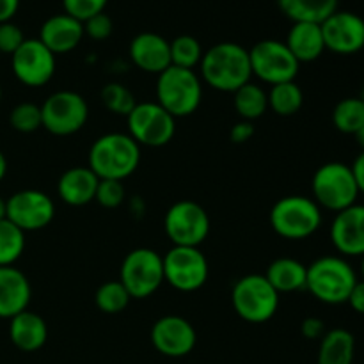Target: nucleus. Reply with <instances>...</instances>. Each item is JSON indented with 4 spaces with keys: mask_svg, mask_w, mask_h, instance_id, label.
I'll use <instances>...</instances> for the list:
<instances>
[{
    "mask_svg": "<svg viewBox=\"0 0 364 364\" xmlns=\"http://www.w3.org/2000/svg\"><path fill=\"white\" fill-rule=\"evenodd\" d=\"M199 68L203 80L223 92H235L252 78L249 50L233 41L217 43L206 50Z\"/></svg>",
    "mask_w": 364,
    "mask_h": 364,
    "instance_id": "obj_1",
    "label": "nucleus"
},
{
    "mask_svg": "<svg viewBox=\"0 0 364 364\" xmlns=\"http://www.w3.org/2000/svg\"><path fill=\"white\" fill-rule=\"evenodd\" d=\"M141 146L128 134H105L89 149V169L100 180L123 181L139 169Z\"/></svg>",
    "mask_w": 364,
    "mask_h": 364,
    "instance_id": "obj_2",
    "label": "nucleus"
},
{
    "mask_svg": "<svg viewBox=\"0 0 364 364\" xmlns=\"http://www.w3.org/2000/svg\"><path fill=\"white\" fill-rule=\"evenodd\" d=\"M358 283L354 269L340 256H323L308 267L306 288L323 304H343Z\"/></svg>",
    "mask_w": 364,
    "mask_h": 364,
    "instance_id": "obj_3",
    "label": "nucleus"
},
{
    "mask_svg": "<svg viewBox=\"0 0 364 364\" xmlns=\"http://www.w3.org/2000/svg\"><path fill=\"white\" fill-rule=\"evenodd\" d=\"M203 100L201 78L194 70L169 66L156 80V103L173 117L192 116Z\"/></svg>",
    "mask_w": 364,
    "mask_h": 364,
    "instance_id": "obj_4",
    "label": "nucleus"
},
{
    "mask_svg": "<svg viewBox=\"0 0 364 364\" xmlns=\"http://www.w3.org/2000/svg\"><path fill=\"white\" fill-rule=\"evenodd\" d=\"M270 226L287 240H304L322 226V210L306 196H287L270 210Z\"/></svg>",
    "mask_w": 364,
    "mask_h": 364,
    "instance_id": "obj_5",
    "label": "nucleus"
},
{
    "mask_svg": "<svg viewBox=\"0 0 364 364\" xmlns=\"http://www.w3.org/2000/svg\"><path fill=\"white\" fill-rule=\"evenodd\" d=\"M311 191L315 198L313 201L320 208L336 213L355 205L359 198L352 167L343 162H327L320 166L313 174Z\"/></svg>",
    "mask_w": 364,
    "mask_h": 364,
    "instance_id": "obj_6",
    "label": "nucleus"
},
{
    "mask_svg": "<svg viewBox=\"0 0 364 364\" xmlns=\"http://www.w3.org/2000/svg\"><path fill=\"white\" fill-rule=\"evenodd\" d=\"M231 304L237 315L249 323H265L279 309V294L262 274L238 279L231 290Z\"/></svg>",
    "mask_w": 364,
    "mask_h": 364,
    "instance_id": "obj_7",
    "label": "nucleus"
},
{
    "mask_svg": "<svg viewBox=\"0 0 364 364\" xmlns=\"http://www.w3.org/2000/svg\"><path fill=\"white\" fill-rule=\"evenodd\" d=\"M119 281L132 299L151 297L166 281L162 256L148 247L134 249L121 263Z\"/></svg>",
    "mask_w": 364,
    "mask_h": 364,
    "instance_id": "obj_8",
    "label": "nucleus"
},
{
    "mask_svg": "<svg viewBox=\"0 0 364 364\" xmlns=\"http://www.w3.org/2000/svg\"><path fill=\"white\" fill-rule=\"evenodd\" d=\"M128 135L139 146L162 148L173 141L176 134V117L171 116L156 102H142L127 116Z\"/></svg>",
    "mask_w": 364,
    "mask_h": 364,
    "instance_id": "obj_9",
    "label": "nucleus"
},
{
    "mask_svg": "<svg viewBox=\"0 0 364 364\" xmlns=\"http://www.w3.org/2000/svg\"><path fill=\"white\" fill-rule=\"evenodd\" d=\"M89 117V105L75 91H57L41 105L43 128L57 137H66L80 132Z\"/></svg>",
    "mask_w": 364,
    "mask_h": 364,
    "instance_id": "obj_10",
    "label": "nucleus"
},
{
    "mask_svg": "<svg viewBox=\"0 0 364 364\" xmlns=\"http://www.w3.org/2000/svg\"><path fill=\"white\" fill-rule=\"evenodd\" d=\"M164 259V279L178 291H196L208 281V259L199 247L173 245Z\"/></svg>",
    "mask_w": 364,
    "mask_h": 364,
    "instance_id": "obj_11",
    "label": "nucleus"
},
{
    "mask_svg": "<svg viewBox=\"0 0 364 364\" xmlns=\"http://www.w3.org/2000/svg\"><path fill=\"white\" fill-rule=\"evenodd\" d=\"M249 59L252 75L270 85L295 80L301 66L288 46L277 39H263L256 43L249 50Z\"/></svg>",
    "mask_w": 364,
    "mask_h": 364,
    "instance_id": "obj_12",
    "label": "nucleus"
},
{
    "mask_svg": "<svg viewBox=\"0 0 364 364\" xmlns=\"http://www.w3.org/2000/svg\"><path fill=\"white\" fill-rule=\"evenodd\" d=\"M164 228L173 245L199 247L210 233V217L196 201H178L167 210Z\"/></svg>",
    "mask_w": 364,
    "mask_h": 364,
    "instance_id": "obj_13",
    "label": "nucleus"
},
{
    "mask_svg": "<svg viewBox=\"0 0 364 364\" xmlns=\"http://www.w3.org/2000/svg\"><path fill=\"white\" fill-rule=\"evenodd\" d=\"M11 68L18 80L27 87H41L55 73V55L39 39H25L11 55Z\"/></svg>",
    "mask_w": 364,
    "mask_h": 364,
    "instance_id": "obj_14",
    "label": "nucleus"
},
{
    "mask_svg": "<svg viewBox=\"0 0 364 364\" xmlns=\"http://www.w3.org/2000/svg\"><path fill=\"white\" fill-rule=\"evenodd\" d=\"M55 217L52 198L41 191L27 188L7 199V220L20 228L23 233L38 231L48 226Z\"/></svg>",
    "mask_w": 364,
    "mask_h": 364,
    "instance_id": "obj_15",
    "label": "nucleus"
},
{
    "mask_svg": "<svg viewBox=\"0 0 364 364\" xmlns=\"http://www.w3.org/2000/svg\"><path fill=\"white\" fill-rule=\"evenodd\" d=\"M326 50L352 55L364 48V20L350 11H336L320 23Z\"/></svg>",
    "mask_w": 364,
    "mask_h": 364,
    "instance_id": "obj_16",
    "label": "nucleus"
},
{
    "mask_svg": "<svg viewBox=\"0 0 364 364\" xmlns=\"http://www.w3.org/2000/svg\"><path fill=\"white\" fill-rule=\"evenodd\" d=\"M151 343L166 358H185L194 350L198 334L188 320L167 315L153 323Z\"/></svg>",
    "mask_w": 364,
    "mask_h": 364,
    "instance_id": "obj_17",
    "label": "nucleus"
},
{
    "mask_svg": "<svg viewBox=\"0 0 364 364\" xmlns=\"http://www.w3.org/2000/svg\"><path fill=\"white\" fill-rule=\"evenodd\" d=\"M331 242L345 256H364V205H352L336 213Z\"/></svg>",
    "mask_w": 364,
    "mask_h": 364,
    "instance_id": "obj_18",
    "label": "nucleus"
},
{
    "mask_svg": "<svg viewBox=\"0 0 364 364\" xmlns=\"http://www.w3.org/2000/svg\"><path fill=\"white\" fill-rule=\"evenodd\" d=\"M130 59L139 70L160 75L171 66L169 41L155 32H141L130 43Z\"/></svg>",
    "mask_w": 364,
    "mask_h": 364,
    "instance_id": "obj_19",
    "label": "nucleus"
},
{
    "mask_svg": "<svg viewBox=\"0 0 364 364\" xmlns=\"http://www.w3.org/2000/svg\"><path fill=\"white\" fill-rule=\"evenodd\" d=\"M84 36V23L63 13L50 16L41 25L38 39L53 55H59V53H68L77 48Z\"/></svg>",
    "mask_w": 364,
    "mask_h": 364,
    "instance_id": "obj_20",
    "label": "nucleus"
},
{
    "mask_svg": "<svg viewBox=\"0 0 364 364\" xmlns=\"http://www.w3.org/2000/svg\"><path fill=\"white\" fill-rule=\"evenodd\" d=\"M32 288L27 276L14 267H0V318H13L28 309Z\"/></svg>",
    "mask_w": 364,
    "mask_h": 364,
    "instance_id": "obj_21",
    "label": "nucleus"
},
{
    "mask_svg": "<svg viewBox=\"0 0 364 364\" xmlns=\"http://www.w3.org/2000/svg\"><path fill=\"white\" fill-rule=\"evenodd\" d=\"M9 338L11 343L21 352H38L45 347L48 340V327L43 316L34 311L18 313L11 318L9 323Z\"/></svg>",
    "mask_w": 364,
    "mask_h": 364,
    "instance_id": "obj_22",
    "label": "nucleus"
},
{
    "mask_svg": "<svg viewBox=\"0 0 364 364\" xmlns=\"http://www.w3.org/2000/svg\"><path fill=\"white\" fill-rule=\"evenodd\" d=\"M100 178L89 167H71L60 176L57 194L66 205L85 206L95 201Z\"/></svg>",
    "mask_w": 364,
    "mask_h": 364,
    "instance_id": "obj_23",
    "label": "nucleus"
},
{
    "mask_svg": "<svg viewBox=\"0 0 364 364\" xmlns=\"http://www.w3.org/2000/svg\"><path fill=\"white\" fill-rule=\"evenodd\" d=\"M284 45L288 46L291 55L299 60V64L313 63L326 50L322 27H320V23H308V21L294 23L288 32Z\"/></svg>",
    "mask_w": 364,
    "mask_h": 364,
    "instance_id": "obj_24",
    "label": "nucleus"
},
{
    "mask_svg": "<svg viewBox=\"0 0 364 364\" xmlns=\"http://www.w3.org/2000/svg\"><path fill=\"white\" fill-rule=\"evenodd\" d=\"M308 267L294 258H277L267 269L265 277L277 294H291L304 290Z\"/></svg>",
    "mask_w": 364,
    "mask_h": 364,
    "instance_id": "obj_25",
    "label": "nucleus"
},
{
    "mask_svg": "<svg viewBox=\"0 0 364 364\" xmlns=\"http://www.w3.org/2000/svg\"><path fill=\"white\" fill-rule=\"evenodd\" d=\"M354 354V334L347 329H331L320 340L316 364H352Z\"/></svg>",
    "mask_w": 364,
    "mask_h": 364,
    "instance_id": "obj_26",
    "label": "nucleus"
},
{
    "mask_svg": "<svg viewBox=\"0 0 364 364\" xmlns=\"http://www.w3.org/2000/svg\"><path fill=\"white\" fill-rule=\"evenodd\" d=\"M340 0H277L281 13L294 23H322L338 11Z\"/></svg>",
    "mask_w": 364,
    "mask_h": 364,
    "instance_id": "obj_27",
    "label": "nucleus"
},
{
    "mask_svg": "<svg viewBox=\"0 0 364 364\" xmlns=\"http://www.w3.org/2000/svg\"><path fill=\"white\" fill-rule=\"evenodd\" d=\"M233 107L244 121H256L269 110V96L258 84L247 82L233 92Z\"/></svg>",
    "mask_w": 364,
    "mask_h": 364,
    "instance_id": "obj_28",
    "label": "nucleus"
},
{
    "mask_svg": "<svg viewBox=\"0 0 364 364\" xmlns=\"http://www.w3.org/2000/svg\"><path fill=\"white\" fill-rule=\"evenodd\" d=\"M267 96H269V109L281 117L295 116L304 103V92L295 84V80L270 85Z\"/></svg>",
    "mask_w": 364,
    "mask_h": 364,
    "instance_id": "obj_29",
    "label": "nucleus"
},
{
    "mask_svg": "<svg viewBox=\"0 0 364 364\" xmlns=\"http://www.w3.org/2000/svg\"><path fill=\"white\" fill-rule=\"evenodd\" d=\"M333 123L341 134L355 135L364 124V102L363 98H343L333 110Z\"/></svg>",
    "mask_w": 364,
    "mask_h": 364,
    "instance_id": "obj_30",
    "label": "nucleus"
},
{
    "mask_svg": "<svg viewBox=\"0 0 364 364\" xmlns=\"http://www.w3.org/2000/svg\"><path fill=\"white\" fill-rule=\"evenodd\" d=\"M171 48V66L185 68V70H194L201 64L203 46L194 36H178L173 41H169Z\"/></svg>",
    "mask_w": 364,
    "mask_h": 364,
    "instance_id": "obj_31",
    "label": "nucleus"
},
{
    "mask_svg": "<svg viewBox=\"0 0 364 364\" xmlns=\"http://www.w3.org/2000/svg\"><path fill=\"white\" fill-rule=\"evenodd\" d=\"M25 251V233L11 220H0V267H13Z\"/></svg>",
    "mask_w": 364,
    "mask_h": 364,
    "instance_id": "obj_32",
    "label": "nucleus"
},
{
    "mask_svg": "<svg viewBox=\"0 0 364 364\" xmlns=\"http://www.w3.org/2000/svg\"><path fill=\"white\" fill-rule=\"evenodd\" d=\"M132 297L127 291V288L121 284V281H107L96 290L95 302L98 309L105 315H117L124 311L130 304Z\"/></svg>",
    "mask_w": 364,
    "mask_h": 364,
    "instance_id": "obj_33",
    "label": "nucleus"
},
{
    "mask_svg": "<svg viewBox=\"0 0 364 364\" xmlns=\"http://www.w3.org/2000/svg\"><path fill=\"white\" fill-rule=\"evenodd\" d=\"M102 102L107 110L124 117H127L128 114L134 110V107L137 105L134 92L128 87H124V85L116 84V82L107 84L105 87L102 89Z\"/></svg>",
    "mask_w": 364,
    "mask_h": 364,
    "instance_id": "obj_34",
    "label": "nucleus"
},
{
    "mask_svg": "<svg viewBox=\"0 0 364 364\" xmlns=\"http://www.w3.org/2000/svg\"><path fill=\"white\" fill-rule=\"evenodd\" d=\"M9 123L11 127L16 132H20V134H32V132L39 130V128H43L41 107L31 102L18 103V105L11 110Z\"/></svg>",
    "mask_w": 364,
    "mask_h": 364,
    "instance_id": "obj_35",
    "label": "nucleus"
},
{
    "mask_svg": "<svg viewBox=\"0 0 364 364\" xmlns=\"http://www.w3.org/2000/svg\"><path fill=\"white\" fill-rule=\"evenodd\" d=\"M124 196H127V188H124L123 181L100 180L95 199L103 206V208L112 210L123 205Z\"/></svg>",
    "mask_w": 364,
    "mask_h": 364,
    "instance_id": "obj_36",
    "label": "nucleus"
},
{
    "mask_svg": "<svg viewBox=\"0 0 364 364\" xmlns=\"http://www.w3.org/2000/svg\"><path fill=\"white\" fill-rule=\"evenodd\" d=\"M107 2L109 0H63V7L64 13L84 23L96 14L105 13Z\"/></svg>",
    "mask_w": 364,
    "mask_h": 364,
    "instance_id": "obj_37",
    "label": "nucleus"
},
{
    "mask_svg": "<svg viewBox=\"0 0 364 364\" xmlns=\"http://www.w3.org/2000/svg\"><path fill=\"white\" fill-rule=\"evenodd\" d=\"M25 41L23 31L13 21H4L0 23V53L13 55Z\"/></svg>",
    "mask_w": 364,
    "mask_h": 364,
    "instance_id": "obj_38",
    "label": "nucleus"
},
{
    "mask_svg": "<svg viewBox=\"0 0 364 364\" xmlns=\"http://www.w3.org/2000/svg\"><path fill=\"white\" fill-rule=\"evenodd\" d=\"M112 31L114 23L109 14L105 13H100L84 21V34L95 41H105L107 38H110Z\"/></svg>",
    "mask_w": 364,
    "mask_h": 364,
    "instance_id": "obj_39",
    "label": "nucleus"
},
{
    "mask_svg": "<svg viewBox=\"0 0 364 364\" xmlns=\"http://www.w3.org/2000/svg\"><path fill=\"white\" fill-rule=\"evenodd\" d=\"M301 331L302 336H304L306 340H322L323 334L327 333L323 320L316 318V316H308V318H304Z\"/></svg>",
    "mask_w": 364,
    "mask_h": 364,
    "instance_id": "obj_40",
    "label": "nucleus"
},
{
    "mask_svg": "<svg viewBox=\"0 0 364 364\" xmlns=\"http://www.w3.org/2000/svg\"><path fill=\"white\" fill-rule=\"evenodd\" d=\"M252 135H255V124L251 121H238L230 130V139L235 144H245L247 141H251Z\"/></svg>",
    "mask_w": 364,
    "mask_h": 364,
    "instance_id": "obj_41",
    "label": "nucleus"
},
{
    "mask_svg": "<svg viewBox=\"0 0 364 364\" xmlns=\"http://www.w3.org/2000/svg\"><path fill=\"white\" fill-rule=\"evenodd\" d=\"M348 304L359 315H364V281H358L352 290L350 297H348Z\"/></svg>",
    "mask_w": 364,
    "mask_h": 364,
    "instance_id": "obj_42",
    "label": "nucleus"
},
{
    "mask_svg": "<svg viewBox=\"0 0 364 364\" xmlns=\"http://www.w3.org/2000/svg\"><path fill=\"white\" fill-rule=\"evenodd\" d=\"M20 7V0H0V23L11 21Z\"/></svg>",
    "mask_w": 364,
    "mask_h": 364,
    "instance_id": "obj_43",
    "label": "nucleus"
},
{
    "mask_svg": "<svg viewBox=\"0 0 364 364\" xmlns=\"http://www.w3.org/2000/svg\"><path fill=\"white\" fill-rule=\"evenodd\" d=\"M350 167L352 173H354L355 183H358L359 194H364V151L355 159V162Z\"/></svg>",
    "mask_w": 364,
    "mask_h": 364,
    "instance_id": "obj_44",
    "label": "nucleus"
},
{
    "mask_svg": "<svg viewBox=\"0 0 364 364\" xmlns=\"http://www.w3.org/2000/svg\"><path fill=\"white\" fill-rule=\"evenodd\" d=\"M6 173H7V160H6V156H4V153L0 151V181L4 180Z\"/></svg>",
    "mask_w": 364,
    "mask_h": 364,
    "instance_id": "obj_45",
    "label": "nucleus"
},
{
    "mask_svg": "<svg viewBox=\"0 0 364 364\" xmlns=\"http://www.w3.org/2000/svg\"><path fill=\"white\" fill-rule=\"evenodd\" d=\"M7 219V201L0 198V220Z\"/></svg>",
    "mask_w": 364,
    "mask_h": 364,
    "instance_id": "obj_46",
    "label": "nucleus"
},
{
    "mask_svg": "<svg viewBox=\"0 0 364 364\" xmlns=\"http://www.w3.org/2000/svg\"><path fill=\"white\" fill-rule=\"evenodd\" d=\"M355 141H358V144L361 146L363 151H364V124H363L361 128H359L358 134H355Z\"/></svg>",
    "mask_w": 364,
    "mask_h": 364,
    "instance_id": "obj_47",
    "label": "nucleus"
},
{
    "mask_svg": "<svg viewBox=\"0 0 364 364\" xmlns=\"http://www.w3.org/2000/svg\"><path fill=\"white\" fill-rule=\"evenodd\" d=\"M361 276H363V279L361 281H364V256H361Z\"/></svg>",
    "mask_w": 364,
    "mask_h": 364,
    "instance_id": "obj_48",
    "label": "nucleus"
},
{
    "mask_svg": "<svg viewBox=\"0 0 364 364\" xmlns=\"http://www.w3.org/2000/svg\"><path fill=\"white\" fill-rule=\"evenodd\" d=\"M0 102H2V85H0Z\"/></svg>",
    "mask_w": 364,
    "mask_h": 364,
    "instance_id": "obj_49",
    "label": "nucleus"
},
{
    "mask_svg": "<svg viewBox=\"0 0 364 364\" xmlns=\"http://www.w3.org/2000/svg\"><path fill=\"white\" fill-rule=\"evenodd\" d=\"M361 98H363V102H364V91H363V96H361Z\"/></svg>",
    "mask_w": 364,
    "mask_h": 364,
    "instance_id": "obj_50",
    "label": "nucleus"
}]
</instances>
